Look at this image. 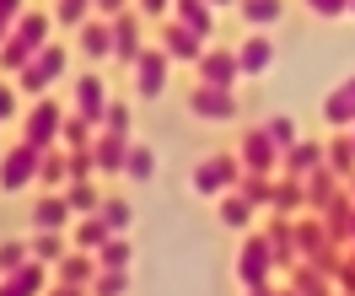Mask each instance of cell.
Masks as SVG:
<instances>
[{"instance_id":"cell-41","label":"cell","mask_w":355,"mask_h":296,"mask_svg":"<svg viewBox=\"0 0 355 296\" xmlns=\"http://www.w3.org/2000/svg\"><path fill=\"white\" fill-rule=\"evenodd\" d=\"M92 11H97V0H60V6H54V17H60L65 27L92 22Z\"/></svg>"},{"instance_id":"cell-47","label":"cell","mask_w":355,"mask_h":296,"mask_svg":"<svg viewBox=\"0 0 355 296\" xmlns=\"http://www.w3.org/2000/svg\"><path fill=\"white\" fill-rule=\"evenodd\" d=\"M11 114H17V87H11V81H0V124H6Z\"/></svg>"},{"instance_id":"cell-1","label":"cell","mask_w":355,"mask_h":296,"mask_svg":"<svg viewBox=\"0 0 355 296\" xmlns=\"http://www.w3.org/2000/svg\"><path fill=\"white\" fill-rule=\"evenodd\" d=\"M44 49H49V17H44V11H22L17 27H11V38L0 44V65L22 70V65H33Z\"/></svg>"},{"instance_id":"cell-7","label":"cell","mask_w":355,"mask_h":296,"mask_svg":"<svg viewBox=\"0 0 355 296\" xmlns=\"http://www.w3.org/2000/svg\"><path fill=\"white\" fill-rule=\"evenodd\" d=\"M269 275H275V248H269V237H248L243 253H237V280H243V286H269Z\"/></svg>"},{"instance_id":"cell-49","label":"cell","mask_w":355,"mask_h":296,"mask_svg":"<svg viewBox=\"0 0 355 296\" xmlns=\"http://www.w3.org/2000/svg\"><path fill=\"white\" fill-rule=\"evenodd\" d=\"M140 6V17H167L173 11V0H135Z\"/></svg>"},{"instance_id":"cell-15","label":"cell","mask_w":355,"mask_h":296,"mask_svg":"<svg viewBox=\"0 0 355 296\" xmlns=\"http://www.w3.org/2000/svg\"><path fill=\"white\" fill-rule=\"evenodd\" d=\"M76 221V210H70L65 194H44L38 205H33V232H65Z\"/></svg>"},{"instance_id":"cell-6","label":"cell","mask_w":355,"mask_h":296,"mask_svg":"<svg viewBox=\"0 0 355 296\" xmlns=\"http://www.w3.org/2000/svg\"><path fill=\"white\" fill-rule=\"evenodd\" d=\"M189 114L205 119V124H232V119H237V92H226V87H194V92H189Z\"/></svg>"},{"instance_id":"cell-46","label":"cell","mask_w":355,"mask_h":296,"mask_svg":"<svg viewBox=\"0 0 355 296\" xmlns=\"http://www.w3.org/2000/svg\"><path fill=\"white\" fill-rule=\"evenodd\" d=\"M312 17H350V0H307Z\"/></svg>"},{"instance_id":"cell-16","label":"cell","mask_w":355,"mask_h":296,"mask_svg":"<svg viewBox=\"0 0 355 296\" xmlns=\"http://www.w3.org/2000/svg\"><path fill=\"white\" fill-rule=\"evenodd\" d=\"M318 167H323V146H318V140H302V146H291L286 157H280V173H286V178H302V183H307Z\"/></svg>"},{"instance_id":"cell-39","label":"cell","mask_w":355,"mask_h":296,"mask_svg":"<svg viewBox=\"0 0 355 296\" xmlns=\"http://www.w3.org/2000/svg\"><path fill=\"white\" fill-rule=\"evenodd\" d=\"M92 296H130V270H103L92 280Z\"/></svg>"},{"instance_id":"cell-22","label":"cell","mask_w":355,"mask_h":296,"mask_svg":"<svg viewBox=\"0 0 355 296\" xmlns=\"http://www.w3.org/2000/svg\"><path fill=\"white\" fill-rule=\"evenodd\" d=\"M103 108H108L103 76H81V81H76V114H87L92 124H97V119H103Z\"/></svg>"},{"instance_id":"cell-10","label":"cell","mask_w":355,"mask_h":296,"mask_svg":"<svg viewBox=\"0 0 355 296\" xmlns=\"http://www.w3.org/2000/svg\"><path fill=\"white\" fill-rule=\"evenodd\" d=\"M140 54H146V44H140V17H135V11H119V17H113V60L135 70Z\"/></svg>"},{"instance_id":"cell-26","label":"cell","mask_w":355,"mask_h":296,"mask_svg":"<svg viewBox=\"0 0 355 296\" xmlns=\"http://www.w3.org/2000/svg\"><path fill=\"white\" fill-rule=\"evenodd\" d=\"M60 146H65V151H92V146H97V135H92V119H87V114H76V108H65Z\"/></svg>"},{"instance_id":"cell-44","label":"cell","mask_w":355,"mask_h":296,"mask_svg":"<svg viewBox=\"0 0 355 296\" xmlns=\"http://www.w3.org/2000/svg\"><path fill=\"white\" fill-rule=\"evenodd\" d=\"M65 200H70V210H76V216H92V210L103 205L92 183H70V189H65Z\"/></svg>"},{"instance_id":"cell-8","label":"cell","mask_w":355,"mask_h":296,"mask_svg":"<svg viewBox=\"0 0 355 296\" xmlns=\"http://www.w3.org/2000/svg\"><path fill=\"white\" fill-rule=\"evenodd\" d=\"M243 81V65H237V49H205L200 54V87H237Z\"/></svg>"},{"instance_id":"cell-2","label":"cell","mask_w":355,"mask_h":296,"mask_svg":"<svg viewBox=\"0 0 355 296\" xmlns=\"http://www.w3.org/2000/svg\"><path fill=\"white\" fill-rule=\"evenodd\" d=\"M243 183V157H232V151H216V157H205L200 167H194V189L200 194H232Z\"/></svg>"},{"instance_id":"cell-9","label":"cell","mask_w":355,"mask_h":296,"mask_svg":"<svg viewBox=\"0 0 355 296\" xmlns=\"http://www.w3.org/2000/svg\"><path fill=\"white\" fill-rule=\"evenodd\" d=\"M237 157H243V173H269V178L280 173V151H275V140L264 135V124L243 135V151H237Z\"/></svg>"},{"instance_id":"cell-4","label":"cell","mask_w":355,"mask_h":296,"mask_svg":"<svg viewBox=\"0 0 355 296\" xmlns=\"http://www.w3.org/2000/svg\"><path fill=\"white\" fill-rule=\"evenodd\" d=\"M60 130H65V108L49 103V97H38L33 114H27V124H22V140H27V146H38V151H54Z\"/></svg>"},{"instance_id":"cell-48","label":"cell","mask_w":355,"mask_h":296,"mask_svg":"<svg viewBox=\"0 0 355 296\" xmlns=\"http://www.w3.org/2000/svg\"><path fill=\"white\" fill-rule=\"evenodd\" d=\"M334 286H339L345 296H355V259H345V270L334 275Z\"/></svg>"},{"instance_id":"cell-12","label":"cell","mask_w":355,"mask_h":296,"mask_svg":"<svg viewBox=\"0 0 355 296\" xmlns=\"http://www.w3.org/2000/svg\"><path fill=\"white\" fill-rule=\"evenodd\" d=\"M167 70H173V60H167L162 49H146L140 65H135V92H140V97H162V92H167Z\"/></svg>"},{"instance_id":"cell-20","label":"cell","mask_w":355,"mask_h":296,"mask_svg":"<svg viewBox=\"0 0 355 296\" xmlns=\"http://www.w3.org/2000/svg\"><path fill=\"white\" fill-rule=\"evenodd\" d=\"M54 270H60V280H65V286H87V291H92V280L103 275V264H97V253H65Z\"/></svg>"},{"instance_id":"cell-38","label":"cell","mask_w":355,"mask_h":296,"mask_svg":"<svg viewBox=\"0 0 355 296\" xmlns=\"http://www.w3.org/2000/svg\"><path fill=\"white\" fill-rule=\"evenodd\" d=\"M33 259H38V264H60V259H65V237H60V232H38V237H33Z\"/></svg>"},{"instance_id":"cell-21","label":"cell","mask_w":355,"mask_h":296,"mask_svg":"<svg viewBox=\"0 0 355 296\" xmlns=\"http://www.w3.org/2000/svg\"><path fill=\"white\" fill-rule=\"evenodd\" d=\"M323 232H329L334 243L345 248V243H350V232H355V200H345V194H339V200L323 210Z\"/></svg>"},{"instance_id":"cell-58","label":"cell","mask_w":355,"mask_h":296,"mask_svg":"<svg viewBox=\"0 0 355 296\" xmlns=\"http://www.w3.org/2000/svg\"><path fill=\"white\" fill-rule=\"evenodd\" d=\"M350 140H355V130H350Z\"/></svg>"},{"instance_id":"cell-51","label":"cell","mask_w":355,"mask_h":296,"mask_svg":"<svg viewBox=\"0 0 355 296\" xmlns=\"http://www.w3.org/2000/svg\"><path fill=\"white\" fill-rule=\"evenodd\" d=\"M124 6H130V0H97V11H103L108 22H113V17H119V11H124Z\"/></svg>"},{"instance_id":"cell-57","label":"cell","mask_w":355,"mask_h":296,"mask_svg":"<svg viewBox=\"0 0 355 296\" xmlns=\"http://www.w3.org/2000/svg\"><path fill=\"white\" fill-rule=\"evenodd\" d=\"M350 11H355V0H350Z\"/></svg>"},{"instance_id":"cell-19","label":"cell","mask_w":355,"mask_h":296,"mask_svg":"<svg viewBox=\"0 0 355 296\" xmlns=\"http://www.w3.org/2000/svg\"><path fill=\"white\" fill-rule=\"evenodd\" d=\"M92 157H97V173H124L130 167V135H97Z\"/></svg>"},{"instance_id":"cell-30","label":"cell","mask_w":355,"mask_h":296,"mask_svg":"<svg viewBox=\"0 0 355 296\" xmlns=\"http://www.w3.org/2000/svg\"><path fill=\"white\" fill-rule=\"evenodd\" d=\"M291 291L296 296H334V280L318 275L312 264H296V270H291Z\"/></svg>"},{"instance_id":"cell-29","label":"cell","mask_w":355,"mask_h":296,"mask_svg":"<svg viewBox=\"0 0 355 296\" xmlns=\"http://www.w3.org/2000/svg\"><path fill=\"white\" fill-rule=\"evenodd\" d=\"M334 200H339V178H334L329 167H318V173L307 178V205L312 210H329Z\"/></svg>"},{"instance_id":"cell-3","label":"cell","mask_w":355,"mask_h":296,"mask_svg":"<svg viewBox=\"0 0 355 296\" xmlns=\"http://www.w3.org/2000/svg\"><path fill=\"white\" fill-rule=\"evenodd\" d=\"M38 173H44V151H38V146H27V140H22V146H11V151L0 157V189H6V194L27 189Z\"/></svg>"},{"instance_id":"cell-36","label":"cell","mask_w":355,"mask_h":296,"mask_svg":"<svg viewBox=\"0 0 355 296\" xmlns=\"http://www.w3.org/2000/svg\"><path fill=\"white\" fill-rule=\"evenodd\" d=\"M130 237H108V243H103V248H97V264H103V270H130Z\"/></svg>"},{"instance_id":"cell-53","label":"cell","mask_w":355,"mask_h":296,"mask_svg":"<svg viewBox=\"0 0 355 296\" xmlns=\"http://www.w3.org/2000/svg\"><path fill=\"white\" fill-rule=\"evenodd\" d=\"M248 296H280L275 286H248Z\"/></svg>"},{"instance_id":"cell-54","label":"cell","mask_w":355,"mask_h":296,"mask_svg":"<svg viewBox=\"0 0 355 296\" xmlns=\"http://www.w3.org/2000/svg\"><path fill=\"white\" fill-rule=\"evenodd\" d=\"M11 27H17V22H6V17H0V44H6V38H11Z\"/></svg>"},{"instance_id":"cell-14","label":"cell","mask_w":355,"mask_h":296,"mask_svg":"<svg viewBox=\"0 0 355 296\" xmlns=\"http://www.w3.org/2000/svg\"><path fill=\"white\" fill-rule=\"evenodd\" d=\"M323 119H329L334 130H355V76H345V81L323 97Z\"/></svg>"},{"instance_id":"cell-37","label":"cell","mask_w":355,"mask_h":296,"mask_svg":"<svg viewBox=\"0 0 355 296\" xmlns=\"http://www.w3.org/2000/svg\"><path fill=\"white\" fill-rule=\"evenodd\" d=\"M264 135L275 140V151H280V157H286L291 146H302V135H296V119H286V114H280V119H269V124H264Z\"/></svg>"},{"instance_id":"cell-45","label":"cell","mask_w":355,"mask_h":296,"mask_svg":"<svg viewBox=\"0 0 355 296\" xmlns=\"http://www.w3.org/2000/svg\"><path fill=\"white\" fill-rule=\"evenodd\" d=\"M92 173H97V157L92 151H70V183H92Z\"/></svg>"},{"instance_id":"cell-40","label":"cell","mask_w":355,"mask_h":296,"mask_svg":"<svg viewBox=\"0 0 355 296\" xmlns=\"http://www.w3.org/2000/svg\"><path fill=\"white\" fill-rule=\"evenodd\" d=\"M135 183H146V178H156V151L151 146H130V167H124Z\"/></svg>"},{"instance_id":"cell-34","label":"cell","mask_w":355,"mask_h":296,"mask_svg":"<svg viewBox=\"0 0 355 296\" xmlns=\"http://www.w3.org/2000/svg\"><path fill=\"white\" fill-rule=\"evenodd\" d=\"M97 216H103V227L113 232V237H124V232H130V200H103V205H97Z\"/></svg>"},{"instance_id":"cell-5","label":"cell","mask_w":355,"mask_h":296,"mask_svg":"<svg viewBox=\"0 0 355 296\" xmlns=\"http://www.w3.org/2000/svg\"><path fill=\"white\" fill-rule=\"evenodd\" d=\"M60 76H65V49H60V44H49L44 54L33 60V65H22V70H17V87H22L27 97H44V92L54 87Z\"/></svg>"},{"instance_id":"cell-27","label":"cell","mask_w":355,"mask_h":296,"mask_svg":"<svg viewBox=\"0 0 355 296\" xmlns=\"http://www.w3.org/2000/svg\"><path fill=\"white\" fill-rule=\"evenodd\" d=\"M307 205V183L302 178H275V200H269V210L275 216H291V210Z\"/></svg>"},{"instance_id":"cell-31","label":"cell","mask_w":355,"mask_h":296,"mask_svg":"<svg viewBox=\"0 0 355 296\" xmlns=\"http://www.w3.org/2000/svg\"><path fill=\"white\" fill-rule=\"evenodd\" d=\"M108 237H113V232L103 227V216H81V221H76V248H81V253H97Z\"/></svg>"},{"instance_id":"cell-52","label":"cell","mask_w":355,"mask_h":296,"mask_svg":"<svg viewBox=\"0 0 355 296\" xmlns=\"http://www.w3.org/2000/svg\"><path fill=\"white\" fill-rule=\"evenodd\" d=\"M49 296H92V291H87V286H65V280H60V286H54Z\"/></svg>"},{"instance_id":"cell-11","label":"cell","mask_w":355,"mask_h":296,"mask_svg":"<svg viewBox=\"0 0 355 296\" xmlns=\"http://www.w3.org/2000/svg\"><path fill=\"white\" fill-rule=\"evenodd\" d=\"M162 54H167V60H194V65H200L205 38L194 33V27H183V22L167 17V22H162Z\"/></svg>"},{"instance_id":"cell-33","label":"cell","mask_w":355,"mask_h":296,"mask_svg":"<svg viewBox=\"0 0 355 296\" xmlns=\"http://www.w3.org/2000/svg\"><path fill=\"white\" fill-rule=\"evenodd\" d=\"M253 210H259V205H253V200H243L237 189H232V194H221V221H226V227L243 232L248 221H253Z\"/></svg>"},{"instance_id":"cell-24","label":"cell","mask_w":355,"mask_h":296,"mask_svg":"<svg viewBox=\"0 0 355 296\" xmlns=\"http://www.w3.org/2000/svg\"><path fill=\"white\" fill-rule=\"evenodd\" d=\"M323 167H329L334 178H355V140L350 135H334L323 146Z\"/></svg>"},{"instance_id":"cell-50","label":"cell","mask_w":355,"mask_h":296,"mask_svg":"<svg viewBox=\"0 0 355 296\" xmlns=\"http://www.w3.org/2000/svg\"><path fill=\"white\" fill-rule=\"evenodd\" d=\"M22 11H27V0H0V17H6V22H17Z\"/></svg>"},{"instance_id":"cell-35","label":"cell","mask_w":355,"mask_h":296,"mask_svg":"<svg viewBox=\"0 0 355 296\" xmlns=\"http://www.w3.org/2000/svg\"><path fill=\"white\" fill-rule=\"evenodd\" d=\"M22 264H33V243H22V237H6V243H0V275L22 270Z\"/></svg>"},{"instance_id":"cell-43","label":"cell","mask_w":355,"mask_h":296,"mask_svg":"<svg viewBox=\"0 0 355 296\" xmlns=\"http://www.w3.org/2000/svg\"><path fill=\"white\" fill-rule=\"evenodd\" d=\"M97 124H103V135H130V103H108Z\"/></svg>"},{"instance_id":"cell-23","label":"cell","mask_w":355,"mask_h":296,"mask_svg":"<svg viewBox=\"0 0 355 296\" xmlns=\"http://www.w3.org/2000/svg\"><path fill=\"white\" fill-rule=\"evenodd\" d=\"M76 38H81V54H87V60H108L113 54V22H81Z\"/></svg>"},{"instance_id":"cell-25","label":"cell","mask_w":355,"mask_h":296,"mask_svg":"<svg viewBox=\"0 0 355 296\" xmlns=\"http://www.w3.org/2000/svg\"><path fill=\"white\" fill-rule=\"evenodd\" d=\"M237 65H243V76H264V70L275 65V44H269V38H243Z\"/></svg>"},{"instance_id":"cell-13","label":"cell","mask_w":355,"mask_h":296,"mask_svg":"<svg viewBox=\"0 0 355 296\" xmlns=\"http://www.w3.org/2000/svg\"><path fill=\"white\" fill-rule=\"evenodd\" d=\"M0 296H49V275H44V264L33 259V264H22V270L0 275Z\"/></svg>"},{"instance_id":"cell-28","label":"cell","mask_w":355,"mask_h":296,"mask_svg":"<svg viewBox=\"0 0 355 296\" xmlns=\"http://www.w3.org/2000/svg\"><path fill=\"white\" fill-rule=\"evenodd\" d=\"M237 11H243L248 27H275L286 17V0H237Z\"/></svg>"},{"instance_id":"cell-18","label":"cell","mask_w":355,"mask_h":296,"mask_svg":"<svg viewBox=\"0 0 355 296\" xmlns=\"http://www.w3.org/2000/svg\"><path fill=\"white\" fill-rule=\"evenodd\" d=\"M173 22H183V27H194L200 38H210L216 33V6L210 0H173Z\"/></svg>"},{"instance_id":"cell-56","label":"cell","mask_w":355,"mask_h":296,"mask_svg":"<svg viewBox=\"0 0 355 296\" xmlns=\"http://www.w3.org/2000/svg\"><path fill=\"white\" fill-rule=\"evenodd\" d=\"M280 296H296V291H280Z\"/></svg>"},{"instance_id":"cell-17","label":"cell","mask_w":355,"mask_h":296,"mask_svg":"<svg viewBox=\"0 0 355 296\" xmlns=\"http://www.w3.org/2000/svg\"><path fill=\"white\" fill-rule=\"evenodd\" d=\"M269 248H275V264H280V270H296V264H302V253H296V221H286V216H280V221H269Z\"/></svg>"},{"instance_id":"cell-42","label":"cell","mask_w":355,"mask_h":296,"mask_svg":"<svg viewBox=\"0 0 355 296\" xmlns=\"http://www.w3.org/2000/svg\"><path fill=\"white\" fill-rule=\"evenodd\" d=\"M38 178L54 189V183H70V151H44V173Z\"/></svg>"},{"instance_id":"cell-32","label":"cell","mask_w":355,"mask_h":296,"mask_svg":"<svg viewBox=\"0 0 355 296\" xmlns=\"http://www.w3.org/2000/svg\"><path fill=\"white\" fill-rule=\"evenodd\" d=\"M237 194H243V200H253V205L264 210L269 200H275V178H269V173H243V183H237Z\"/></svg>"},{"instance_id":"cell-55","label":"cell","mask_w":355,"mask_h":296,"mask_svg":"<svg viewBox=\"0 0 355 296\" xmlns=\"http://www.w3.org/2000/svg\"><path fill=\"white\" fill-rule=\"evenodd\" d=\"M210 6H232V0H210Z\"/></svg>"}]
</instances>
